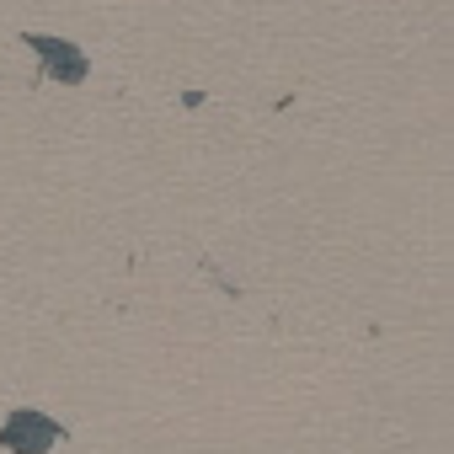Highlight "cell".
<instances>
[{
  "mask_svg": "<svg viewBox=\"0 0 454 454\" xmlns=\"http://www.w3.org/2000/svg\"><path fill=\"white\" fill-rule=\"evenodd\" d=\"M59 438H65V422L38 406H17L6 427H0V449H12V454H49Z\"/></svg>",
  "mask_w": 454,
  "mask_h": 454,
  "instance_id": "6da1fadb",
  "label": "cell"
},
{
  "mask_svg": "<svg viewBox=\"0 0 454 454\" xmlns=\"http://www.w3.org/2000/svg\"><path fill=\"white\" fill-rule=\"evenodd\" d=\"M38 59H43V75L49 81H65V86H81L86 75H91V59L75 49V43H65V38H43V33H27L22 38Z\"/></svg>",
  "mask_w": 454,
  "mask_h": 454,
  "instance_id": "7a4b0ae2",
  "label": "cell"
}]
</instances>
